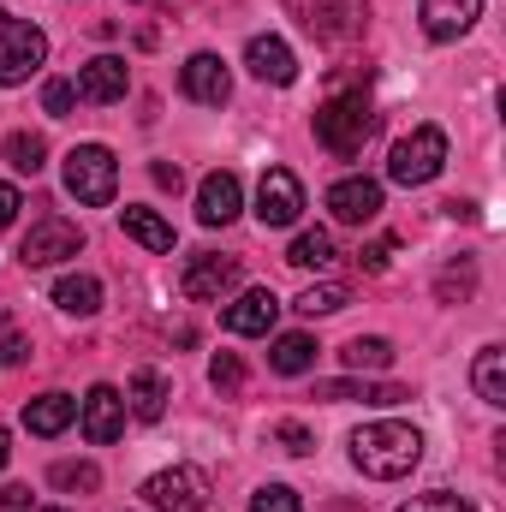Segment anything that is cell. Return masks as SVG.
<instances>
[{
  "label": "cell",
  "mask_w": 506,
  "mask_h": 512,
  "mask_svg": "<svg viewBox=\"0 0 506 512\" xmlns=\"http://www.w3.org/2000/svg\"><path fill=\"white\" fill-rule=\"evenodd\" d=\"M399 512H477L471 501H459V495H447V489H435V495H417V501H405Z\"/></svg>",
  "instance_id": "obj_35"
},
{
  "label": "cell",
  "mask_w": 506,
  "mask_h": 512,
  "mask_svg": "<svg viewBox=\"0 0 506 512\" xmlns=\"http://www.w3.org/2000/svg\"><path fill=\"white\" fill-rule=\"evenodd\" d=\"M471 387L483 405H506V352L501 346H483L477 364H471Z\"/></svg>",
  "instance_id": "obj_24"
},
{
  "label": "cell",
  "mask_w": 506,
  "mask_h": 512,
  "mask_svg": "<svg viewBox=\"0 0 506 512\" xmlns=\"http://www.w3.org/2000/svg\"><path fill=\"white\" fill-rule=\"evenodd\" d=\"M435 292H441V298H453V292H459V298H471V292H477V268H471V262H459V268H447Z\"/></svg>",
  "instance_id": "obj_36"
},
{
  "label": "cell",
  "mask_w": 506,
  "mask_h": 512,
  "mask_svg": "<svg viewBox=\"0 0 506 512\" xmlns=\"http://www.w3.org/2000/svg\"><path fill=\"white\" fill-rule=\"evenodd\" d=\"M78 102H90V108H114V102H126L131 90V72L120 54H96V60H84L78 66Z\"/></svg>",
  "instance_id": "obj_12"
},
{
  "label": "cell",
  "mask_w": 506,
  "mask_h": 512,
  "mask_svg": "<svg viewBox=\"0 0 506 512\" xmlns=\"http://www.w3.org/2000/svg\"><path fill=\"white\" fill-rule=\"evenodd\" d=\"M441 167H447V131L441 126H411L387 155V179L393 185H429Z\"/></svg>",
  "instance_id": "obj_4"
},
{
  "label": "cell",
  "mask_w": 506,
  "mask_h": 512,
  "mask_svg": "<svg viewBox=\"0 0 506 512\" xmlns=\"http://www.w3.org/2000/svg\"><path fill=\"white\" fill-rule=\"evenodd\" d=\"M316 399H328V405H340V399H358V405H399V399H411V387L399 382H358V376H340V382H316Z\"/></svg>",
  "instance_id": "obj_20"
},
{
  "label": "cell",
  "mask_w": 506,
  "mask_h": 512,
  "mask_svg": "<svg viewBox=\"0 0 506 512\" xmlns=\"http://www.w3.org/2000/svg\"><path fill=\"white\" fill-rule=\"evenodd\" d=\"M6 459H12V435L0 429V471H6Z\"/></svg>",
  "instance_id": "obj_42"
},
{
  "label": "cell",
  "mask_w": 506,
  "mask_h": 512,
  "mask_svg": "<svg viewBox=\"0 0 506 512\" xmlns=\"http://www.w3.org/2000/svg\"><path fill=\"white\" fill-rule=\"evenodd\" d=\"M143 501H149V512H209V477L197 465L155 471L143 483Z\"/></svg>",
  "instance_id": "obj_6"
},
{
  "label": "cell",
  "mask_w": 506,
  "mask_h": 512,
  "mask_svg": "<svg viewBox=\"0 0 506 512\" xmlns=\"http://www.w3.org/2000/svg\"><path fill=\"white\" fill-rule=\"evenodd\" d=\"M209 387H215L221 399H233V393L245 387V364H239V352H215V358H209Z\"/></svg>",
  "instance_id": "obj_31"
},
{
  "label": "cell",
  "mask_w": 506,
  "mask_h": 512,
  "mask_svg": "<svg viewBox=\"0 0 506 512\" xmlns=\"http://www.w3.org/2000/svg\"><path fill=\"white\" fill-rule=\"evenodd\" d=\"M483 18V0H417V24L429 42H459Z\"/></svg>",
  "instance_id": "obj_15"
},
{
  "label": "cell",
  "mask_w": 506,
  "mask_h": 512,
  "mask_svg": "<svg viewBox=\"0 0 506 512\" xmlns=\"http://www.w3.org/2000/svg\"><path fill=\"white\" fill-rule=\"evenodd\" d=\"M328 215H334L340 227H370V221L381 215V185L376 179H364V173L328 185Z\"/></svg>",
  "instance_id": "obj_13"
},
{
  "label": "cell",
  "mask_w": 506,
  "mask_h": 512,
  "mask_svg": "<svg viewBox=\"0 0 506 512\" xmlns=\"http://www.w3.org/2000/svg\"><path fill=\"white\" fill-rule=\"evenodd\" d=\"M292 12H298V24L310 30V36H322V42H352V36H364V24H370V0H286Z\"/></svg>",
  "instance_id": "obj_5"
},
{
  "label": "cell",
  "mask_w": 506,
  "mask_h": 512,
  "mask_svg": "<svg viewBox=\"0 0 506 512\" xmlns=\"http://www.w3.org/2000/svg\"><path fill=\"white\" fill-rule=\"evenodd\" d=\"M18 209H24V197H18V185H6V179H0V233H6L12 221H18Z\"/></svg>",
  "instance_id": "obj_38"
},
{
  "label": "cell",
  "mask_w": 506,
  "mask_h": 512,
  "mask_svg": "<svg viewBox=\"0 0 506 512\" xmlns=\"http://www.w3.org/2000/svg\"><path fill=\"white\" fill-rule=\"evenodd\" d=\"M6 161H12V173H30V179H36V173L48 167V143H42L36 131H12V137H6Z\"/></svg>",
  "instance_id": "obj_28"
},
{
  "label": "cell",
  "mask_w": 506,
  "mask_h": 512,
  "mask_svg": "<svg viewBox=\"0 0 506 512\" xmlns=\"http://www.w3.org/2000/svg\"><path fill=\"white\" fill-rule=\"evenodd\" d=\"M78 423H84V441H96V447L120 441V435H126V393L108 387V382H96L84 393V405H78Z\"/></svg>",
  "instance_id": "obj_11"
},
{
  "label": "cell",
  "mask_w": 506,
  "mask_h": 512,
  "mask_svg": "<svg viewBox=\"0 0 506 512\" xmlns=\"http://www.w3.org/2000/svg\"><path fill=\"white\" fill-rule=\"evenodd\" d=\"M370 137H376V108H370L364 90H334V96L316 108V143H322L328 155L352 161V155H364Z\"/></svg>",
  "instance_id": "obj_2"
},
{
  "label": "cell",
  "mask_w": 506,
  "mask_h": 512,
  "mask_svg": "<svg viewBox=\"0 0 506 512\" xmlns=\"http://www.w3.org/2000/svg\"><path fill=\"white\" fill-rule=\"evenodd\" d=\"M245 66H251L256 84H280V90L298 78V54H292L280 36H251V42H245Z\"/></svg>",
  "instance_id": "obj_18"
},
{
  "label": "cell",
  "mask_w": 506,
  "mask_h": 512,
  "mask_svg": "<svg viewBox=\"0 0 506 512\" xmlns=\"http://www.w3.org/2000/svg\"><path fill=\"white\" fill-rule=\"evenodd\" d=\"M54 304L66 316H96L102 310V280L96 274H60L54 280Z\"/></svg>",
  "instance_id": "obj_22"
},
{
  "label": "cell",
  "mask_w": 506,
  "mask_h": 512,
  "mask_svg": "<svg viewBox=\"0 0 506 512\" xmlns=\"http://www.w3.org/2000/svg\"><path fill=\"white\" fill-rule=\"evenodd\" d=\"M346 304H352V292H346V286H334V280H322V286H304L292 310L316 322V316H334V310H346Z\"/></svg>",
  "instance_id": "obj_29"
},
{
  "label": "cell",
  "mask_w": 506,
  "mask_h": 512,
  "mask_svg": "<svg viewBox=\"0 0 506 512\" xmlns=\"http://www.w3.org/2000/svg\"><path fill=\"white\" fill-rule=\"evenodd\" d=\"M251 512H304V501H298V489H286V483H262L251 495Z\"/></svg>",
  "instance_id": "obj_32"
},
{
  "label": "cell",
  "mask_w": 506,
  "mask_h": 512,
  "mask_svg": "<svg viewBox=\"0 0 506 512\" xmlns=\"http://www.w3.org/2000/svg\"><path fill=\"white\" fill-rule=\"evenodd\" d=\"M268 370H274V376H304V370H316V340H310V334H280V340L268 346Z\"/></svg>",
  "instance_id": "obj_23"
},
{
  "label": "cell",
  "mask_w": 506,
  "mask_h": 512,
  "mask_svg": "<svg viewBox=\"0 0 506 512\" xmlns=\"http://www.w3.org/2000/svg\"><path fill=\"white\" fill-rule=\"evenodd\" d=\"M274 441H280V447H286V453H292V459H304V453H310V447H316V435H310V429H304V423H298V417H286V423H280V429H274Z\"/></svg>",
  "instance_id": "obj_34"
},
{
  "label": "cell",
  "mask_w": 506,
  "mask_h": 512,
  "mask_svg": "<svg viewBox=\"0 0 506 512\" xmlns=\"http://www.w3.org/2000/svg\"><path fill=\"white\" fill-rule=\"evenodd\" d=\"M334 233H322V227H310V233H298V239H292V251H286V262H292V268H328V262H334Z\"/></svg>",
  "instance_id": "obj_27"
},
{
  "label": "cell",
  "mask_w": 506,
  "mask_h": 512,
  "mask_svg": "<svg viewBox=\"0 0 506 512\" xmlns=\"http://www.w3.org/2000/svg\"><path fill=\"white\" fill-rule=\"evenodd\" d=\"M6 30H12V18H6V12H0V42H6Z\"/></svg>",
  "instance_id": "obj_43"
},
{
  "label": "cell",
  "mask_w": 506,
  "mask_h": 512,
  "mask_svg": "<svg viewBox=\"0 0 506 512\" xmlns=\"http://www.w3.org/2000/svg\"><path fill=\"white\" fill-rule=\"evenodd\" d=\"M340 364H346L352 376H358V370H364V376H376V370L393 364V340H381V334H358V340L340 352Z\"/></svg>",
  "instance_id": "obj_26"
},
{
  "label": "cell",
  "mask_w": 506,
  "mask_h": 512,
  "mask_svg": "<svg viewBox=\"0 0 506 512\" xmlns=\"http://www.w3.org/2000/svg\"><path fill=\"white\" fill-rule=\"evenodd\" d=\"M149 173H155V185H161V191H179V185H185V173H179L173 161H155Z\"/></svg>",
  "instance_id": "obj_40"
},
{
  "label": "cell",
  "mask_w": 506,
  "mask_h": 512,
  "mask_svg": "<svg viewBox=\"0 0 506 512\" xmlns=\"http://www.w3.org/2000/svg\"><path fill=\"white\" fill-rule=\"evenodd\" d=\"M72 108H78V90H72V78H48V84H42V114L66 120Z\"/></svg>",
  "instance_id": "obj_33"
},
{
  "label": "cell",
  "mask_w": 506,
  "mask_h": 512,
  "mask_svg": "<svg viewBox=\"0 0 506 512\" xmlns=\"http://www.w3.org/2000/svg\"><path fill=\"white\" fill-rule=\"evenodd\" d=\"M78 251H84V227L66 221V215H42V221L24 233L18 262H24V268H54V262H66V256H78Z\"/></svg>",
  "instance_id": "obj_7"
},
{
  "label": "cell",
  "mask_w": 506,
  "mask_h": 512,
  "mask_svg": "<svg viewBox=\"0 0 506 512\" xmlns=\"http://www.w3.org/2000/svg\"><path fill=\"white\" fill-rule=\"evenodd\" d=\"M179 90H185V102H203V108H221V102L233 96V78H227V60H221V54H191V60L179 66Z\"/></svg>",
  "instance_id": "obj_14"
},
{
  "label": "cell",
  "mask_w": 506,
  "mask_h": 512,
  "mask_svg": "<svg viewBox=\"0 0 506 512\" xmlns=\"http://www.w3.org/2000/svg\"><path fill=\"white\" fill-rule=\"evenodd\" d=\"M48 483L66 489V495H96V489H102V471H96L90 459H60V465L48 471Z\"/></svg>",
  "instance_id": "obj_30"
},
{
  "label": "cell",
  "mask_w": 506,
  "mask_h": 512,
  "mask_svg": "<svg viewBox=\"0 0 506 512\" xmlns=\"http://www.w3.org/2000/svg\"><path fill=\"white\" fill-rule=\"evenodd\" d=\"M274 316H280V298H274L268 286H251V292H239V298L221 310V328L256 340V334H274Z\"/></svg>",
  "instance_id": "obj_16"
},
{
  "label": "cell",
  "mask_w": 506,
  "mask_h": 512,
  "mask_svg": "<svg viewBox=\"0 0 506 512\" xmlns=\"http://www.w3.org/2000/svg\"><path fill=\"white\" fill-rule=\"evenodd\" d=\"M417 459H423V435H417L411 423L381 417V423L352 429V465H358L364 477H376V483H399V477H411Z\"/></svg>",
  "instance_id": "obj_1"
},
{
  "label": "cell",
  "mask_w": 506,
  "mask_h": 512,
  "mask_svg": "<svg viewBox=\"0 0 506 512\" xmlns=\"http://www.w3.org/2000/svg\"><path fill=\"white\" fill-rule=\"evenodd\" d=\"M245 209V185H239V173H209L203 185H197V221L203 227H227L233 215Z\"/></svg>",
  "instance_id": "obj_17"
},
{
  "label": "cell",
  "mask_w": 506,
  "mask_h": 512,
  "mask_svg": "<svg viewBox=\"0 0 506 512\" xmlns=\"http://www.w3.org/2000/svg\"><path fill=\"white\" fill-rule=\"evenodd\" d=\"M298 215H304V185H298V173L268 167L262 185H256V221H262V227H292Z\"/></svg>",
  "instance_id": "obj_10"
},
{
  "label": "cell",
  "mask_w": 506,
  "mask_h": 512,
  "mask_svg": "<svg viewBox=\"0 0 506 512\" xmlns=\"http://www.w3.org/2000/svg\"><path fill=\"white\" fill-rule=\"evenodd\" d=\"M42 66H48V36H42L36 24H18V18H12V30H6V42H0V90L30 84Z\"/></svg>",
  "instance_id": "obj_8"
},
{
  "label": "cell",
  "mask_w": 506,
  "mask_h": 512,
  "mask_svg": "<svg viewBox=\"0 0 506 512\" xmlns=\"http://www.w3.org/2000/svg\"><path fill=\"white\" fill-rule=\"evenodd\" d=\"M387 256H393V239H376V245L358 256V262H364V268H387Z\"/></svg>",
  "instance_id": "obj_41"
},
{
  "label": "cell",
  "mask_w": 506,
  "mask_h": 512,
  "mask_svg": "<svg viewBox=\"0 0 506 512\" xmlns=\"http://www.w3.org/2000/svg\"><path fill=\"white\" fill-rule=\"evenodd\" d=\"M120 191V161L108 143H78L66 149V197L84 203V209H108Z\"/></svg>",
  "instance_id": "obj_3"
},
{
  "label": "cell",
  "mask_w": 506,
  "mask_h": 512,
  "mask_svg": "<svg viewBox=\"0 0 506 512\" xmlns=\"http://www.w3.org/2000/svg\"><path fill=\"white\" fill-rule=\"evenodd\" d=\"M167 399H173V382L161 376V370H137L126 382V417L137 423H161L167 417Z\"/></svg>",
  "instance_id": "obj_19"
},
{
  "label": "cell",
  "mask_w": 506,
  "mask_h": 512,
  "mask_svg": "<svg viewBox=\"0 0 506 512\" xmlns=\"http://www.w3.org/2000/svg\"><path fill=\"white\" fill-rule=\"evenodd\" d=\"M120 227L143 251H173V221H161L155 209H120Z\"/></svg>",
  "instance_id": "obj_25"
},
{
  "label": "cell",
  "mask_w": 506,
  "mask_h": 512,
  "mask_svg": "<svg viewBox=\"0 0 506 512\" xmlns=\"http://www.w3.org/2000/svg\"><path fill=\"white\" fill-rule=\"evenodd\" d=\"M24 340H18V328H12V316H0V364H24Z\"/></svg>",
  "instance_id": "obj_37"
},
{
  "label": "cell",
  "mask_w": 506,
  "mask_h": 512,
  "mask_svg": "<svg viewBox=\"0 0 506 512\" xmlns=\"http://www.w3.org/2000/svg\"><path fill=\"white\" fill-rule=\"evenodd\" d=\"M245 280V268L233 262V256H191L185 262V274H179V292L191 298V304H215V298H227L233 286Z\"/></svg>",
  "instance_id": "obj_9"
},
{
  "label": "cell",
  "mask_w": 506,
  "mask_h": 512,
  "mask_svg": "<svg viewBox=\"0 0 506 512\" xmlns=\"http://www.w3.org/2000/svg\"><path fill=\"white\" fill-rule=\"evenodd\" d=\"M72 417H78L72 393H42V399H30V405H24V429H30V435H42V441H48V435H60Z\"/></svg>",
  "instance_id": "obj_21"
},
{
  "label": "cell",
  "mask_w": 506,
  "mask_h": 512,
  "mask_svg": "<svg viewBox=\"0 0 506 512\" xmlns=\"http://www.w3.org/2000/svg\"><path fill=\"white\" fill-rule=\"evenodd\" d=\"M48 512H66V507H48Z\"/></svg>",
  "instance_id": "obj_44"
},
{
  "label": "cell",
  "mask_w": 506,
  "mask_h": 512,
  "mask_svg": "<svg viewBox=\"0 0 506 512\" xmlns=\"http://www.w3.org/2000/svg\"><path fill=\"white\" fill-rule=\"evenodd\" d=\"M0 512H30V489L24 483H6L0 489Z\"/></svg>",
  "instance_id": "obj_39"
}]
</instances>
